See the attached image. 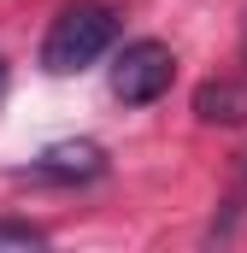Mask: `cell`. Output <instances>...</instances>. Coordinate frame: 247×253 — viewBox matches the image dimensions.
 <instances>
[{
	"mask_svg": "<svg viewBox=\"0 0 247 253\" xmlns=\"http://www.w3.org/2000/svg\"><path fill=\"white\" fill-rule=\"evenodd\" d=\"M242 59H247V36H242Z\"/></svg>",
	"mask_w": 247,
	"mask_h": 253,
	"instance_id": "cell-7",
	"label": "cell"
},
{
	"mask_svg": "<svg viewBox=\"0 0 247 253\" xmlns=\"http://www.w3.org/2000/svg\"><path fill=\"white\" fill-rule=\"evenodd\" d=\"M194 118L242 129L247 124V77H212V83H200L194 88Z\"/></svg>",
	"mask_w": 247,
	"mask_h": 253,
	"instance_id": "cell-4",
	"label": "cell"
},
{
	"mask_svg": "<svg viewBox=\"0 0 247 253\" xmlns=\"http://www.w3.org/2000/svg\"><path fill=\"white\" fill-rule=\"evenodd\" d=\"M0 83H6V65H0Z\"/></svg>",
	"mask_w": 247,
	"mask_h": 253,
	"instance_id": "cell-8",
	"label": "cell"
},
{
	"mask_svg": "<svg viewBox=\"0 0 247 253\" xmlns=\"http://www.w3.org/2000/svg\"><path fill=\"white\" fill-rule=\"evenodd\" d=\"M242 183H247V153H242Z\"/></svg>",
	"mask_w": 247,
	"mask_h": 253,
	"instance_id": "cell-6",
	"label": "cell"
},
{
	"mask_svg": "<svg viewBox=\"0 0 247 253\" xmlns=\"http://www.w3.org/2000/svg\"><path fill=\"white\" fill-rule=\"evenodd\" d=\"M112 42H118V12L106 0H71V6L53 12V24L41 36V71L77 77L100 53H112Z\"/></svg>",
	"mask_w": 247,
	"mask_h": 253,
	"instance_id": "cell-1",
	"label": "cell"
},
{
	"mask_svg": "<svg viewBox=\"0 0 247 253\" xmlns=\"http://www.w3.org/2000/svg\"><path fill=\"white\" fill-rule=\"evenodd\" d=\"M171 77H177L171 47L153 42V36H141V42H124V53L112 59V94L124 106H153L171 88Z\"/></svg>",
	"mask_w": 247,
	"mask_h": 253,
	"instance_id": "cell-2",
	"label": "cell"
},
{
	"mask_svg": "<svg viewBox=\"0 0 247 253\" xmlns=\"http://www.w3.org/2000/svg\"><path fill=\"white\" fill-rule=\"evenodd\" d=\"M30 177H41V183H100L106 147L100 141H53L30 159Z\"/></svg>",
	"mask_w": 247,
	"mask_h": 253,
	"instance_id": "cell-3",
	"label": "cell"
},
{
	"mask_svg": "<svg viewBox=\"0 0 247 253\" xmlns=\"http://www.w3.org/2000/svg\"><path fill=\"white\" fill-rule=\"evenodd\" d=\"M0 248H47V236L36 224H18V218H0Z\"/></svg>",
	"mask_w": 247,
	"mask_h": 253,
	"instance_id": "cell-5",
	"label": "cell"
}]
</instances>
